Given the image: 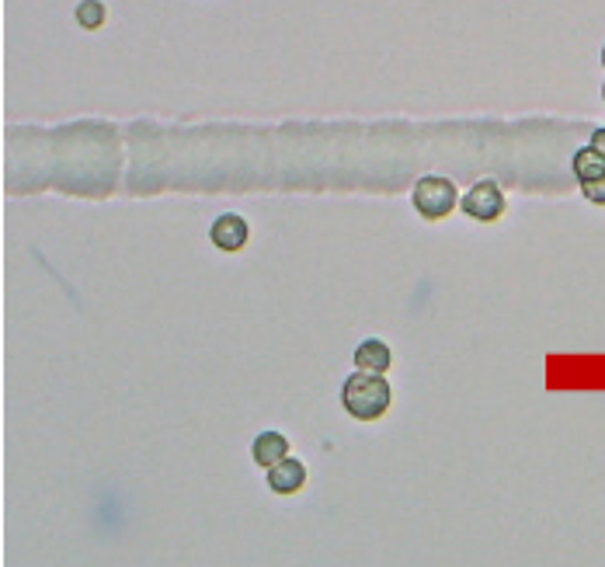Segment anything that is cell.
Listing matches in <instances>:
<instances>
[{
    "mask_svg": "<svg viewBox=\"0 0 605 567\" xmlns=\"http://www.w3.org/2000/svg\"><path fill=\"white\" fill-rule=\"evenodd\" d=\"M571 167H574V178L585 185V181H595V178H602V174H605V157L595 147H581L578 154H574Z\"/></svg>",
    "mask_w": 605,
    "mask_h": 567,
    "instance_id": "cell-8",
    "label": "cell"
},
{
    "mask_svg": "<svg viewBox=\"0 0 605 567\" xmlns=\"http://www.w3.org/2000/svg\"><path fill=\"white\" fill-rule=\"evenodd\" d=\"M414 209H418L425 220H442L456 209L459 195L456 185L449 178H439V174H425V178L414 185Z\"/></svg>",
    "mask_w": 605,
    "mask_h": 567,
    "instance_id": "cell-2",
    "label": "cell"
},
{
    "mask_svg": "<svg viewBox=\"0 0 605 567\" xmlns=\"http://www.w3.org/2000/svg\"><path fill=\"white\" fill-rule=\"evenodd\" d=\"M581 195H585L588 202H595V206H605V174L595 181H585V185H581Z\"/></svg>",
    "mask_w": 605,
    "mask_h": 567,
    "instance_id": "cell-10",
    "label": "cell"
},
{
    "mask_svg": "<svg viewBox=\"0 0 605 567\" xmlns=\"http://www.w3.org/2000/svg\"><path fill=\"white\" fill-rule=\"evenodd\" d=\"M602 63H605V46H602Z\"/></svg>",
    "mask_w": 605,
    "mask_h": 567,
    "instance_id": "cell-12",
    "label": "cell"
},
{
    "mask_svg": "<svg viewBox=\"0 0 605 567\" xmlns=\"http://www.w3.org/2000/svg\"><path fill=\"white\" fill-rule=\"evenodd\" d=\"M209 237H213V244L220 247V251H240V247L247 244V223H244V216L223 213L220 220L213 223Z\"/></svg>",
    "mask_w": 605,
    "mask_h": 567,
    "instance_id": "cell-5",
    "label": "cell"
},
{
    "mask_svg": "<svg viewBox=\"0 0 605 567\" xmlns=\"http://www.w3.org/2000/svg\"><path fill=\"white\" fill-rule=\"evenodd\" d=\"M390 401H393V390H390V383L383 380V373H366V369H359V373L348 376L345 387H341V404H345V411L359 421L383 418Z\"/></svg>",
    "mask_w": 605,
    "mask_h": 567,
    "instance_id": "cell-1",
    "label": "cell"
},
{
    "mask_svg": "<svg viewBox=\"0 0 605 567\" xmlns=\"http://www.w3.org/2000/svg\"><path fill=\"white\" fill-rule=\"evenodd\" d=\"M303 484H306V467L300 460H293V456H286V460H279L275 467H268V487H272L275 494H296Z\"/></svg>",
    "mask_w": 605,
    "mask_h": 567,
    "instance_id": "cell-4",
    "label": "cell"
},
{
    "mask_svg": "<svg viewBox=\"0 0 605 567\" xmlns=\"http://www.w3.org/2000/svg\"><path fill=\"white\" fill-rule=\"evenodd\" d=\"M592 147L599 150V154L605 157V129H595V136H592Z\"/></svg>",
    "mask_w": 605,
    "mask_h": 567,
    "instance_id": "cell-11",
    "label": "cell"
},
{
    "mask_svg": "<svg viewBox=\"0 0 605 567\" xmlns=\"http://www.w3.org/2000/svg\"><path fill=\"white\" fill-rule=\"evenodd\" d=\"M251 456H254V463H258V467H265V470L275 467V463L289 456L286 435H282V432H261L258 439H254V446H251Z\"/></svg>",
    "mask_w": 605,
    "mask_h": 567,
    "instance_id": "cell-6",
    "label": "cell"
},
{
    "mask_svg": "<svg viewBox=\"0 0 605 567\" xmlns=\"http://www.w3.org/2000/svg\"><path fill=\"white\" fill-rule=\"evenodd\" d=\"M77 21L80 28H101L105 25V4H101V0H80Z\"/></svg>",
    "mask_w": 605,
    "mask_h": 567,
    "instance_id": "cell-9",
    "label": "cell"
},
{
    "mask_svg": "<svg viewBox=\"0 0 605 567\" xmlns=\"http://www.w3.org/2000/svg\"><path fill=\"white\" fill-rule=\"evenodd\" d=\"M463 213L480 223L498 220V216L505 213V192H501L498 181H477V185L463 195Z\"/></svg>",
    "mask_w": 605,
    "mask_h": 567,
    "instance_id": "cell-3",
    "label": "cell"
},
{
    "mask_svg": "<svg viewBox=\"0 0 605 567\" xmlns=\"http://www.w3.org/2000/svg\"><path fill=\"white\" fill-rule=\"evenodd\" d=\"M602 98H605V87H602Z\"/></svg>",
    "mask_w": 605,
    "mask_h": 567,
    "instance_id": "cell-13",
    "label": "cell"
},
{
    "mask_svg": "<svg viewBox=\"0 0 605 567\" xmlns=\"http://www.w3.org/2000/svg\"><path fill=\"white\" fill-rule=\"evenodd\" d=\"M390 362H393L390 345H386V341H379V338H369V341H362V345L355 348V366L366 369V373H386V369H390Z\"/></svg>",
    "mask_w": 605,
    "mask_h": 567,
    "instance_id": "cell-7",
    "label": "cell"
}]
</instances>
